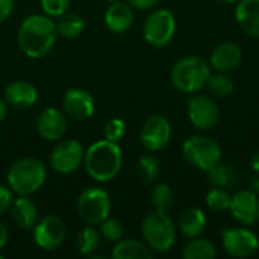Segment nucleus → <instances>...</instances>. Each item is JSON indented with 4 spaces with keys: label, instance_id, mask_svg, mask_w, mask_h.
I'll return each mask as SVG.
<instances>
[{
    "label": "nucleus",
    "instance_id": "1",
    "mask_svg": "<svg viewBox=\"0 0 259 259\" xmlns=\"http://www.w3.org/2000/svg\"><path fill=\"white\" fill-rule=\"evenodd\" d=\"M58 38L56 23L49 15H29L18 29V46L32 59L44 58L55 46Z\"/></svg>",
    "mask_w": 259,
    "mask_h": 259
},
{
    "label": "nucleus",
    "instance_id": "2",
    "mask_svg": "<svg viewBox=\"0 0 259 259\" xmlns=\"http://www.w3.org/2000/svg\"><path fill=\"white\" fill-rule=\"evenodd\" d=\"M83 162L91 179L97 182H109L121 170L123 153L117 143L100 140L88 147Z\"/></svg>",
    "mask_w": 259,
    "mask_h": 259
},
{
    "label": "nucleus",
    "instance_id": "3",
    "mask_svg": "<svg viewBox=\"0 0 259 259\" xmlns=\"http://www.w3.org/2000/svg\"><path fill=\"white\" fill-rule=\"evenodd\" d=\"M211 76V64L199 56H187L175 64L171 68L173 87L185 94H191L206 87Z\"/></svg>",
    "mask_w": 259,
    "mask_h": 259
},
{
    "label": "nucleus",
    "instance_id": "4",
    "mask_svg": "<svg viewBox=\"0 0 259 259\" xmlns=\"http://www.w3.org/2000/svg\"><path fill=\"white\" fill-rule=\"evenodd\" d=\"M46 176V165L39 159L23 158L11 165L6 179L14 193L20 196H30L44 185Z\"/></svg>",
    "mask_w": 259,
    "mask_h": 259
},
{
    "label": "nucleus",
    "instance_id": "5",
    "mask_svg": "<svg viewBox=\"0 0 259 259\" xmlns=\"http://www.w3.org/2000/svg\"><path fill=\"white\" fill-rule=\"evenodd\" d=\"M141 232L152 252H168L176 241V229L165 211H150L141 223Z\"/></svg>",
    "mask_w": 259,
    "mask_h": 259
},
{
    "label": "nucleus",
    "instance_id": "6",
    "mask_svg": "<svg viewBox=\"0 0 259 259\" xmlns=\"http://www.w3.org/2000/svg\"><path fill=\"white\" fill-rule=\"evenodd\" d=\"M182 155L193 167L209 171L222 161V147L206 135H194L184 143Z\"/></svg>",
    "mask_w": 259,
    "mask_h": 259
},
{
    "label": "nucleus",
    "instance_id": "7",
    "mask_svg": "<svg viewBox=\"0 0 259 259\" xmlns=\"http://www.w3.org/2000/svg\"><path fill=\"white\" fill-rule=\"evenodd\" d=\"M111 212L109 194L97 187L87 188L77 199V214L88 225H100Z\"/></svg>",
    "mask_w": 259,
    "mask_h": 259
},
{
    "label": "nucleus",
    "instance_id": "8",
    "mask_svg": "<svg viewBox=\"0 0 259 259\" xmlns=\"http://www.w3.org/2000/svg\"><path fill=\"white\" fill-rule=\"evenodd\" d=\"M176 32V18L168 9H155L144 21V39L153 47L167 46Z\"/></svg>",
    "mask_w": 259,
    "mask_h": 259
},
{
    "label": "nucleus",
    "instance_id": "9",
    "mask_svg": "<svg viewBox=\"0 0 259 259\" xmlns=\"http://www.w3.org/2000/svg\"><path fill=\"white\" fill-rule=\"evenodd\" d=\"M85 150L76 140H64L55 146L50 155V167L59 175L76 171L83 162Z\"/></svg>",
    "mask_w": 259,
    "mask_h": 259
},
{
    "label": "nucleus",
    "instance_id": "10",
    "mask_svg": "<svg viewBox=\"0 0 259 259\" xmlns=\"http://www.w3.org/2000/svg\"><path fill=\"white\" fill-rule=\"evenodd\" d=\"M187 114L191 124L200 131H211L220 120L219 105L209 96H196L188 100Z\"/></svg>",
    "mask_w": 259,
    "mask_h": 259
},
{
    "label": "nucleus",
    "instance_id": "11",
    "mask_svg": "<svg viewBox=\"0 0 259 259\" xmlns=\"http://www.w3.org/2000/svg\"><path fill=\"white\" fill-rule=\"evenodd\" d=\"M67 235L64 222L56 215L44 217L33 226V240L36 246L46 252L56 250L62 246Z\"/></svg>",
    "mask_w": 259,
    "mask_h": 259
},
{
    "label": "nucleus",
    "instance_id": "12",
    "mask_svg": "<svg viewBox=\"0 0 259 259\" xmlns=\"http://www.w3.org/2000/svg\"><path fill=\"white\" fill-rule=\"evenodd\" d=\"M223 247L234 258H249L259 249L258 237L246 228H229L223 231Z\"/></svg>",
    "mask_w": 259,
    "mask_h": 259
},
{
    "label": "nucleus",
    "instance_id": "13",
    "mask_svg": "<svg viewBox=\"0 0 259 259\" xmlns=\"http://www.w3.org/2000/svg\"><path fill=\"white\" fill-rule=\"evenodd\" d=\"M171 137V126L168 120L162 115H152L146 120L141 127V144L150 152L162 150Z\"/></svg>",
    "mask_w": 259,
    "mask_h": 259
},
{
    "label": "nucleus",
    "instance_id": "14",
    "mask_svg": "<svg viewBox=\"0 0 259 259\" xmlns=\"http://www.w3.org/2000/svg\"><path fill=\"white\" fill-rule=\"evenodd\" d=\"M229 211L232 217L246 225H255L259 222V197L258 194L252 190H241L237 191L231 197V206Z\"/></svg>",
    "mask_w": 259,
    "mask_h": 259
},
{
    "label": "nucleus",
    "instance_id": "15",
    "mask_svg": "<svg viewBox=\"0 0 259 259\" xmlns=\"http://www.w3.org/2000/svg\"><path fill=\"white\" fill-rule=\"evenodd\" d=\"M64 111L76 120H87L94 114V99L82 88H71L62 99Z\"/></svg>",
    "mask_w": 259,
    "mask_h": 259
},
{
    "label": "nucleus",
    "instance_id": "16",
    "mask_svg": "<svg viewBox=\"0 0 259 259\" xmlns=\"http://www.w3.org/2000/svg\"><path fill=\"white\" fill-rule=\"evenodd\" d=\"M38 134L47 141L61 140L67 131V120L64 114L56 108H46L41 111L36 120Z\"/></svg>",
    "mask_w": 259,
    "mask_h": 259
},
{
    "label": "nucleus",
    "instance_id": "17",
    "mask_svg": "<svg viewBox=\"0 0 259 259\" xmlns=\"http://www.w3.org/2000/svg\"><path fill=\"white\" fill-rule=\"evenodd\" d=\"M243 61V50L235 42H223L219 44L211 53L209 64L217 71L226 73L235 70Z\"/></svg>",
    "mask_w": 259,
    "mask_h": 259
},
{
    "label": "nucleus",
    "instance_id": "18",
    "mask_svg": "<svg viewBox=\"0 0 259 259\" xmlns=\"http://www.w3.org/2000/svg\"><path fill=\"white\" fill-rule=\"evenodd\" d=\"M38 99V91L30 82L24 80H15L11 82L5 90V100L17 108V109H26L35 105Z\"/></svg>",
    "mask_w": 259,
    "mask_h": 259
},
{
    "label": "nucleus",
    "instance_id": "19",
    "mask_svg": "<svg viewBox=\"0 0 259 259\" xmlns=\"http://www.w3.org/2000/svg\"><path fill=\"white\" fill-rule=\"evenodd\" d=\"M235 21L244 33L259 38V0H238Z\"/></svg>",
    "mask_w": 259,
    "mask_h": 259
},
{
    "label": "nucleus",
    "instance_id": "20",
    "mask_svg": "<svg viewBox=\"0 0 259 259\" xmlns=\"http://www.w3.org/2000/svg\"><path fill=\"white\" fill-rule=\"evenodd\" d=\"M105 24L114 33H123L134 24V11L131 5L123 2L111 3L105 12Z\"/></svg>",
    "mask_w": 259,
    "mask_h": 259
},
{
    "label": "nucleus",
    "instance_id": "21",
    "mask_svg": "<svg viewBox=\"0 0 259 259\" xmlns=\"http://www.w3.org/2000/svg\"><path fill=\"white\" fill-rule=\"evenodd\" d=\"M11 217L15 226H18L20 229H30L35 226L38 219L36 205L30 199H27V196H21L20 199L12 202Z\"/></svg>",
    "mask_w": 259,
    "mask_h": 259
},
{
    "label": "nucleus",
    "instance_id": "22",
    "mask_svg": "<svg viewBox=\"0 0 259 259\" xmlns=\"http://www.w3.org/2000/svg\"><path fill=\"white\" fill-rule=\"evenodd\" d=\"M178 226L184 237L196 238L202 235L206 228V215L199 208H188L179 215Z\"/></svg>",
    "mask_w": 259,
    "mask_h": 259
},
{
    "label": "nucleus",
    "instance_id": "23",
    "mask_svg": "<svg viewBox=\"0 0 259 259\" xmlns=\"http://www.w3.org/2000/svg\"><path fill=\"white\" fill-rule=\"evenodd\" d=\"M152 250L147 244L137 240H120L112 249L114 259H150Z\"/></svg>",
    "mask_w": 259,
    "mask_h": 259
},
{
    "label": "nucleus",
    "instance_id": "24",
    "mask_svg": "<svg viewBox=\"0 0 259 259\" xmlns=\"http://www.w3.org/2000/svg\"><path fill=\"white\" fill-rule=\"evenodd\" d=\"M208 181L212 187L217 188H223V190H229L234 188L238 182V173L235 171L234 167L228 165V164H222L219 162L215 167H212L208 171Z\"/></svg>",
    "mask_w": 259,
    "mask_h": 259
},
{
    "label": "nucleus",
    "instance_id": "25",
    "mask_svg": "<svg viewBox=\"0 0 259 259\" xmlns=\"http://www.w3.org/2000/svg\"><path fill=\"white\" fill-rule=\"evenodd\" d=\"M83 27H85V21L76 12H64L62 15L58 17V21H56L58 35L68 38V39L79 36Z\"/></svg>",
    "mask_w": 259,
    "mask_h": 259
},
{
    "label": "nucleus",
    "instance_id": "26",
    "mask_svg": "<svg viewBox=\"0 0 259 259\" xmlns=\"http://www.w3.org/2000/svg\"><path fill=\"white\" fill-rule=\"evenodd\" d=\"M182 256L185 259H214L217 256V250L211 241L196 237L184 247Z\"/></svg>",
    "mask_w": 259,
    "mask_h": 259
},
{
    "label": "nucleus",
    "instance_id": "27",
    "mask_svg": "<svg viewBox=\"0 0 259 259\" xmlns=\"http://www.w3.org/2000/svg\"><path fill=\"white\" fill-rule=\"evenodd\" d=\"M100 244V232L97 229L91 226H87L83 228L77 237H76V247H77V252L83 256H90L93 255L97 247Z\"/></svg>",
    "mask_w": 259,
    "mask_h": 259
},
{
    "label": "nucleus",
    "instance_id": "28",
    "mask_svg": "<svg viewBox=\"0 0 259 259\" xmlns=\"http://www.w3.org/2000/svg\"><path fill=\"white\" fill-rule=\"evenodd\" d=\"M173 202H175V194L168 184L161 182L153 187L150 193V203L155 209L167 211L173 205Z\"/></svg>",
    "mask_w": 259,
    "mask_h": 259
},
{
    "label": "nucleus",
    "instance_id": "29",
    "mask_svg": "<svg viewBox=\"0 0 259 259\" xmlns=\"http://www.w3.org/2000/svg\"><path fill=\"white\" fill-rule=\"evenodd\" d=\"M137 173H138V178L143 182H146V184L153 182L159 175V162H158V159L155 156H152V155L141 156L138 164H137Z\"/></svg>",
    "mask_w": 259,
    "mask_h": 259
},
{
    "label": "nucleus",
    "instance_id": "30",
    "mask_svg": "<svg viewBox=\"0 0 259 259\" xmlns=\"http://www.w3.org/2000/svg\"><path fill=\"white\" fill-rule=\"evenodd\" d=\"M206 87H208L209 93L217 97H226V96L232 94V91H234L232 79L228 77L226 74H223L222 71L219 74H211L206 82Z\"/></svg>",
    "mask_w": 259,
    "mask_h": 259
},
{
    "label": "nucleus",
    "instance_id": "31",
    "mask_svg": "<svg viewBox=\"0 0 259 259\" xmlns=\"http://www.w3.org/2000/svg\"><path fill=\"white\" fill-rule=\"evenodd\" d=\"M231 197L232 196L228 193V190L214 187L206 194V205H208L209 209H212L215 212H222V211L229 209V206H231Z\"/></svg>",
    "mask_w": 259,
    "mask_h": 259
},
{
    "label": "nucleus",
    "instance_id": "32",
    "mask_svg": "<svg viewBox=\"0 0 259 259\" xmlns=\"http://www.w3.org/2000/svg\"><path fill=\"white\" fill-rule=\"evenodd\" d=\"M123 234H124V228L123 225L115 220V219H105L102 223H100V235L111 241V243H117L123 238Z\"/></svg>",
    "mask_w": 259,
    "mask_h": 259
},
{
    "label": "nucleus",
    "instance_id": "33",
    "mask_svg": "<svg viewBox=\"0 0 259 259\" xmlns=\"http://www.w3.org/2000/svg\"><path fill=\"white\" fill-rule=\"evenodd\" d=\"M124 131H126L124 121L120 120V118H112V120H109V121L105 124L103 135H105V140L112 141V143H118V141L123 138Z\"/></svg>",
    "mask_w": 259,
    "mask_h": 259
},
{
    "label": "nucleus",
    "instance_id": "34",
    "mask_svg": "<svg viewBox=\"0 0 259 259\" xmlns=\"http://www.w3.org/2000/svg\"><path fill=\"white\" fill-rule=\"evenodd\" d=\"M41 8L49 17H59L68 11L71 0H39Z\"/></svg>",
    "mask_w": 259,
    "mask_h": 259
},
{
    "label": "nucleus",
    "instance_id": "35",
    "mask_svg": "<svg viewBox=\"0 0 259 259\" xmlns=\"http://www.w3.org/2000/svg\"><path fill=\"white\" fill-rule=\"evenodd\" d=\"M12 206V190L9 187L0 185V215L9 211Z\"/></svg>",
    "mask_w": 259,
    "mask_h": 259
},
{
    "label": "nucleus",
    "instance_id": "36",
    "mask_svg": "<svg viewBox=\"0 0 259 259\" xmlns=\"http://www.w3.org/2000/svg\"><path fill=\"white\" fill-rule=\"evenodd\" d=\"M14 11V0H0V23L8 20Z\"/></svg>",
    "mask_w": 259,
    "mask_h": 259
},
{
    "label": "nucleus",
    "instance_id": "37",
    "mask_svg": "<svg viewBox=\"0 0 259 259\" xmlns=\"http://www.w3.org/2000/svg\"><path fill=\"white\" fill-rule=\"evenodd\" d=\"M127 3L137 9H150L159 3V0H127Z\"/></svg>",
    "mask_w": 259,
    "mask_h": 259
},
{
    "label": "nucleus",
    "instance_id": "38",
    "mask_svg": "<svg viewBox=\"0 0 259 259\" xmlns=\"http://www.w3.org/2000/svg\"><path fill=\"white\" fill-rule=\"evenodd\" d=\"M6 241H8V229L3 223H0V249L5 247Z\"/></svg>",
    "mask_w": 259,
    "mask_h": 259
},
{
    "label": "nucleus",
    "instance_id": "39",
    "mask_svg": "<svg viewBox=\"0 0 259 259\" xmlns=\"http://www.w3.org/2000/svg\"><path fill=\"white\" fill-rule=\"evenodd\" d=\"M250 165H252V170L259 173V150L252 156V161H250Z\"/></svg>",
    "mask_w": 259,
    "mask_h": 259
},
{
    "label": "nucleus",
    "instance_id": "40",
    "mask_svg": "<svg viewBox=\"0 0 259 259\" xmlns=\"http://www.w3.org/2000/svg\"><path fill=\"white\" fill-rule=\"evenodd\" d=\"M6 114H8V106H6V103L0 99V121L6 117Z\"/></svg>",
    "mask_w": 259,
    "mask_h": 259
},
{
    "label": "nucleus",
    "instance_id": "41",
    "mask_svg": "<svg viewBox=\"0 0 259 259\" xmlns=\"http://www.w3.org/2000/svg\"><path fill=\"white\" fill-rule=\"evenodd\" d=\"M252 191H255V193H258L259 191V179H253V182H252Z\"/></svg>",
    "mask_w": 259,
    "mask_h": 259
},
{
    "label": "nucleus",
    "instance_id": "42",
    "mask_svg": "<svg viewBox=\"0 0 259 259\" xmlns=\"http://www.w3.org/2000/svg\"><path fill=\"white\" fill-rule=\"evenodd\" d=\"M222 2H225V3H235V2H238V0H222Z\"/></svg>",
    "mask_w": 259,
    "mask_h": 259
},
{
    "label": "nucleus",
    "instance_id": "43",
    "mask_svg": "<svg viewBox=\"0 0 259 259\" xmlns=\"http://www.w3.org/2000/svg\"><path fill=\"white\" fill-rule=\"evenodd\" d=\"M108 3H115V2H121V0H106Z\"/></svg>",
    "mask_w": 259,
    "mask_h": 259
},
{
    "label": "nucleus",
    "instance_id": "44",
    "mask_svg": "<svg viewBox=\"0 0 259 259\" xmlns=\"http://www.w3.org/2000/svg\"><path fill=\"white\" fill-rule=\"evenodd\" d=\"M2 258H3V255H0V259H2Z\"/></svg>",
    "mask_w": 259,
    "mask_h": 259
}]
</instances>
